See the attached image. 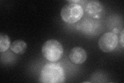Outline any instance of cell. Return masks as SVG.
Instances as JSON below:
<instances>
[{"label": "cell", "instance_id": "6da1fadb", "mask_svg": "<svg viewBox=\"0 0 124 83\" xmlns=\"http://www.w3.org/2000/svg\"><path fill=\"white\" fill-rule=\"evenodd\" d=\"M65 81V72L59 64H46L42 68L39 82L42 83H61Z\"/></svg>", "mask_w": 124, "mask_h": 83}, {"label": "cell", "instance_id": "7a4b0ae2", "mask_svg": "<svg viewBox=\"0 0 124 83\" xmlns=\"http://www.w3.org/2000/svg\"><path fill=\"white\" fill-rule=\"evenodd\" d=\"M41 50L45 58L51 62L60 60L64 53L63 45L54 39H50L45 42Z\"/></svg>", "mask_w": 124, "mask_h": 83}, {"label": "cell", "instance_id": "3957f363", "mask_svg": "<svg viewBox=\"0 0 124 83\" xmlns=\"http://www.w3.org/2000/svg\"><path fill=\"white\" fill-rule=\"evenodd\" d=\"M83 14L82 7L78 4L68 3L62 7L61 11V16L63 20L70 24L79 21Z\"/></svg>", "mask_w": 124, "mask_h": 83}, {"label": "cell", "instance_id": "277c9868", "mask_svg": "<svg viewBox=\"0 0 124 83\" xmlns=\"http://www.w3.org/2000/svg\"><path fill=\"white\" fill-rule=\"evenodd\" d=\"M118 38L114 32H107L101 37L98 41L100 49L104 53H110L113 51L117 46Z\"/></svg>", "mask_w": 124, "mask_h": 83}, {"label": "cell", "instance_id": "5b68a950", "mask_svg": "<svg viewBox=\"0 0 124 83\" xmlns=\"http://www.w3.org/2000/svg\"><path fill=\"white\" fill-rule=\"evenodd\" d=\"M87 14L94 19H99L103 14L104 8L102 4L97 1L89 2L85 6Z\"/></svg>", "mask_w": 124, "mask_h": 83}, {"label": "cell", "instance_id": "8992f818", "mask_svg": "<svg viewBox=\"0 0 124 83\" xmlns=\"http://www.w3.org/2000/svg\"><path fill=\"white\" fill-rule=\"evenodd\" d=\"M70 61L76 65L82 64L87 59V54L83 48L81 47H75L71 50L69 55Z\"/></svg>", "mask_w": 124, "mask_h": 83}, {"label": "cell", "instance_id": "52a82bcc", "mask_svg": "<svg viewBox=\"0 0 124 83\" xmlns=\"http://www.w3.org/2000/svg\"><path fill=\"white\" fill-rule=\"evenodd\" d=\"M27 48L26 43L21 39L16 40L11 43L10 48L14 53L18 55L24 54Z\"/></svg>", "mask_w": 124, "mask_h": 83}, {"label": "cell", "instance_id": "ba28073f", "mask_svg": "<svg viewBox=\"0 0 124 83\" xmlns=\"http://www.w3.org/2000/svg\"><path fill=\"white\" fill-rule=\"evenodd\" d=\"M10 39L7 35L1 33L0 35V52L6 51L10 47Z\"/></svg>", "mask_w": 124, "mask_h": 83}, {"label": "cell", "instance_id": "9c48e42d", "mask_svg": "<svg viewBox=\"0 0 124 83\" xmlns=\"http://www.w3.org/2000/svg\"><path fill=\"white\" fill-rule=\"evenodd\" d=\"M124 30H123L121 35H120V44H121L123 48H124Z\"/></svg>", "mask_w": 124, "mask_h": 83}]
</instances>
